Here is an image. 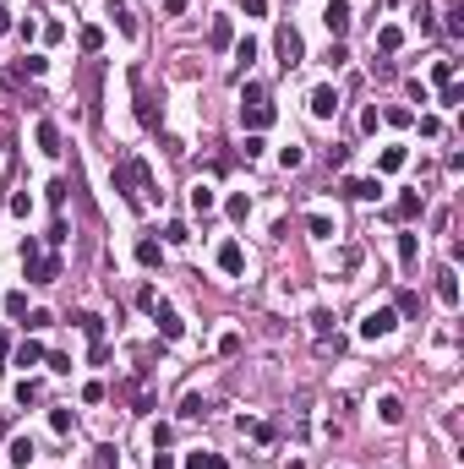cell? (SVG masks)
Segmentation results:
<instances>
[{
  "mask_svg": "<svg viewBox=\"0 0 464 469\" xmlns=\"http://www.w3.org/2000/svg\"><path fill=\"white\" fill-rule=\"evenodd\" d=\"M115 186L126 191L131 208H148V202H154V180H148V164H143V158H126V164L115 169Z\"/></svg>",
  "mask_w": 464,
  "mask_h": 469,
  "instance_id": "6da1fadb",
  "label": "cell"
},
{
  "mask_svg": "<svg viewBox=\"0 0 464 469\" xmlns=\"http://www.w3.org/2000/svg\"><path fill=\"white\" fill-rule=\"evenodd\" d=\"M399 327V312H388V306H372L366 312V322H361V338H388Z\"/></svg>",
  "mask_w": 464,
  "mask_h": 469,
  "instance_id": "7a4b0ae2",
  "label": "cell"
},
{
  "mask_svg": "<svg viewBox=\"0 0 464 469\" xmlns=\"http://www.w3.org/2000/svg\"><path fill=\"white\" fill-rule=\"evenodd\" d=\"M322 28H328L333 44H339V39L350 33V0H328V6H322Z\"/></svg>",
  "mask_w": 464,
  "mask_h": 469,
  "instance_id": "3957f363",
  "label": "cell"
},
{
  "mask_svg": "<svg viewBox=\"0 0 464 469\" xmlns=\"http://www.w3.org/2000/svg\"><path fill=\"white\" fill-rule=\"evenodd\" d=\"M28 284H55L61 279V257H28Z\"/></svg>",
  "mask_w": 464,
  "mask_h": 469,
  "instance_id": "277c9868",
  "label": "cell"
},
{
  "mask_svg": "<svg viewBox=\"0 0 464 469\" xmlns=\"http://www.w3.org/2000/svg\"><path fill=\"white\" fill-rule=\"evenodd\" d=\"M273 44H279V55H284V72H290V66H301L306 44H301V33H295V28H279V39H273Z\"/></svg>",
  "mask_w": 464,
  "mask_h": 469,
  "instance_id": "5b68a950",
  "label": "cell"
},
{
  "mask_svg": "<svg viewBox=\"0 0 464 469\" xmlns=\"http://www.w3.org/2000/svg\"><path fill=\"white\" fill-rule=\"evenodd\" d=\"M219 268H224L230 279L246 273V251H240V240H224V246H219Z\"/></svg>",
  "mask_w": 464,
  "mask_h": 469,
  "instance_id": "8992f818",
  "label": "cell"
},
{
  "mask_svg": "<svg viewBox=\"0 0 464 469\" xmlns=\"http://www.w3.org/2000/svg\"><path fill=\"white\" fill-rule=\"evenodd\" d=\"M421 208H426V197H421V191H399L393 219H399V224H410V219H421Z\"/></svg>",
  "mask_w": 464,
  "mask_h": 469,
  "instance_id": "52a82bcc",
  "label": "cell"
},
{
  "mask_svg": "<svg viewBox=\"0 0 464 469\" xmlns=\"http://www.w3.org/2000/svg\"><path fill=\"white\" fill-rule=\"evenodd\" d=\"M120 398H131V415H148V409H154V393L143 388V382H120Z\"/></svg>",
  "mask_w": 464,
  "mask_h": 469,
  "instance_id": "ba28073f",
  "label": "cell"
},
{
  "mask_svg": "<svg viewBox=\"0 0 464 469\" xmlns=\"http://www.w3.org/2000/svg\"><path fill=\"white\" fill-rule=\"evenodd\" d=\"M311 115H317V120L339 115V93H333V87H311Z\"/></svg>",
  "mask_w": 464,
  "mask_h": 469,
  "instance_id": "9c48e42d",
  "label": "cell"
},
{
  "mask_svg": "<svg viewBox=\"0 0 464 469\" xmlns=\"http://www.w3.org/2000/svg\"><path fill=\"white\" fill-rule=\"evenodd\" d=\"M437 301L443 306H459V273L454 268H437Z\"/></svg>",
  "mask_w": 464,
  "mask_h": 469,
  "instance_id": "30bf717a",
  "label": "cell"
},
{
  "mask_svg": "<svg viewBox=\"0 0 464 469\" xmlns=\"http://www.w3.org/2000/svg\"><path fill=\"white\" fill-rule=\"evenodd\" d=\"M240 120H246V131H268L273 126V104H251V109H240Z\"/></svg>",
  "mask_w": 464,
  "mask_h": 469,
  "instance_id": "8fae6325",
  "label": "cell"
},
{
  "mask_svg": "<svg viewBox=\"0 0 464 469\" xmlns=\"http://www.w3.org/2000/svg\"><path fill=\"white\" fill-rule=\"evenodd\" d=\"M104 6H109V17H115V28H120L126 39H137V17H131V6H126V0H104Z\"/></svg>",
  "mask_w": 464,
  "mask_h": 469,
  "instance_id": "7c38bea8",
  "label": "cell"
},
{
  "mask_svg": "<svg viewBox=\"0 0 464 469\" xmlns=\"http://www.w3.org/2000/svg\"><path fill=\"white\" fill-rule=\"evenodd\" d=\"M154 322H158V333H164V338H180V333H186V322L169 312V306H154Z\"/></svg>",
  "mask_w": 464,
  "mask_h": 469,
  "instance_id": "4fadbf2b",
  "label": "cell"
},
{
  "mask_svg": "<svg viewBox=\"0 0 464 469\" xmlns=\"http://www.w3.org/2000/svg\"><path fill=\"white\" fill-rule=\"evenodd\" d=\"M344 197H355V202H377L383 186H377V180H344Z\"/></svg>",
  "mask_w": 464,
  "mask_h": 469,
  "instance_id": "5bb4252c",
  "label": "cell"
},
{
  "mask_svg": "<svg viewBox=\"0 0 464 469\" xmlns=\"http://www.w3.org/2000/svg\"><path fill=\"white\" fill-rule=\"evenodd\" d=\"M33 137H39V148H44L50 158L61 153V126H55V120H39V131H33Z\"/></svg>",
  "mask_w": 464,
  "mask_h": 469,
  "instance_id": "9a60e30c",
  "label": "cell"
},
{
  "mask_svg": "<svg viewBox=\"0 0 464 469\" xmlns=\"http://www.w3.org/2000/svg\"><path fill=\"white\" fill-rule=\"evenodd\" d=\"M230 39H235L230 17H213V28H208V44H213V50H230Z\"/></svg>",
  "mask_w": 464,
  "mask_h": 469,
  "instance_id": "2e32d148",
  "label": "cell"
},
{
  "mask_svg": "<svg viewBox=\"0 0 464 469\" xmlns=\"http://www.w3.org/2000/svg\"><path fill=\"white\" fill-rule=\"evenodd\" d=\"M137 262H143V268H158V262H164V246L143 235V240H137Z\"/></svg>",
  "mask_w": 464,
  "mask_h": 469,
  "instance_id": "e0dca14e",
  "label": "cell"
},
{
  "mask_svg": "<svg viewBox=\"0 0 464 469\" xmlns=\"http://www.w3.org/2000/svg\"><path fill=\"white\" fill-rule=\"evenodd\" d=\"M377 415H383V426H399V420H404V404H399L393 393H383V398H377Z\"/></svg>",
  "mask_w": 464,
  "mask_h": 469,
  "instance_id": "ac0fdd59",
  "label": "cell"
},
{
  "mask_svg": "<svg viewBox=\"0 0 464 469\" xmlns=\"http://www.w3.org/2000/svg\"><path fill=\"white\" fill-rule=\"evenodd\" d=\"M213 208H219L213 186H191V213H213Z\"/></svg>",
  "mask_w": 464,
  "mask_h": 469,
  "instance_id": "d6986e66",
  "label": "cell"
},
{
  "mask_svg": "<svg viewBox=\"0 0 464 469\" xmlns=\"http://www.w3.org/2000/svg\"><path fill=\"white\" fill-rule=\"evenodd\" d=\"M77 327L87 333V338H93V344L104 338V316H98V312H82V316H77Z\"/></svg>",
  "mask_w": 464,
  "mask_h": 469,
  "instance_id": "ffe728a7",
  "label": "cell"
},
{
  "mask_svg": "<svg viewBox=\"0 0 464 469\" xmlns=\"http://www.w3.org/2000/svg\"><path fill=\"white\" fill-rule=\"evenodd\" d=\"M186 469H230V459H219V453H191Z\"/></svg>",
  "mask_w": 464,
  "mask_h": 469,
  "instance_id": "44dd1931",
  "label": "cell"
},
{
  "mask_svg": "<svg viewBox=\"0 0 464 469\" xmlns=\"http://www.w3.org/2000/svg\"><path fill=\"white\" fill-rule=\"evenodd\" d=\"M415 257H421V240H415V235L404 230V235H399V262H404V268H410V262H415Z\"/></svg>",
  "mask_w": 464,
  "mask_h": 469,
  "instance_id": "7402d4cb",
  "label": "cell"
},
{
  "mask_svg": "<svg viewBox=\"0 0 464 469\" xmlns=\"http://www.w3.org/2000/svg\"><path fill=\"white\" fill-rule=\"evenodd\" d=\"M306 230L317 235V240H333V219H328V213H311V219H306Z\"/></svg>",
  "mask_w": 464,
  "mask_h": 469,
  "instance_id": "603a6c76",
  "label": "cell"
},
{
  "mask_svg": "<svg viewBox=\"0 0 464 469\" xmlns=\"http://www.w3.org/2000/svg\"><path fill=\"white\" fill-rule=\"evenodd\" d=\"M39 360H44V344H33V338H28V344L17 349V366H39Z\"/></svg>",
  "mask_w": 464,
  "mask_h": 469,
  "instance_id": "cb8c5ba5",
  "label": "cell"
},
{
  "mask_svg": "<svg viewBox=\"0 0 464 469\" xmlns=\"http://www.w3.org/2000/svg\"><path fill=\"white\" fill-rule=\"evenodd\" d=\"M77 44L87 50V55H98V50H104V33H98V28H82V33H77Z\"/></svg>",
  "mask_w": 464,
  "mask_h": 469,
  "instance_id": "d4e9b609",
  "label": "cell"
},
{
  "mask_svg": "<svg viewBox=\"0 0 464 469\" xmlns=\"http://www.w3.org/2000/svg\"><path fill=\"white\" fill-rule=\"evenodd\" d=\"M415 22H421V33H432V28H437V11H432V0H421V6H415Z\"/></svg>",
  "mask_w": 464,
  "mask_h": 469,
  "instance_id": "484cf974",
  "label": "cell"
},
{
  "mask_svg": "<svg viewBox=\"0 0 464 469\" xmlns=\"http://www.w3.org/2000/svg\"><path fill=\"white\" fill-rule=\"evenodd\" d=\"M262 98H268L262 82H246V87H240V109H251V104H262Z\"/></svg>",
  "mask_w": 464,
  "mask_h": 469,
  "instance_id": "4316f807",
  "label": "cell"
},
{
  "mask_svg": "<svg viewBox=\"0 0 464 469\" xmlns=\"http://www.w3.org/2000/svg\"><path fill=\"white\" fill-rule=\"evenodd\" d=\"M180 415H186V420H197V415H208V398H197V393H186V404H180Z\"/></svg>",
  "mask_w": 464,
  "mask_h": 469,
  "instance_id": "83f0119b",
  "label": "cell"
},
{
  "mask_svg": "<svg viewBox=\"0 0 464 469\" xmlns=\"http://www.w3.org/2000/svg\"><path fill=\"white\" fill-rule=\"evenodd\" d=\"M377 44H383L388 55H393V50H399V44H404V33H399V28H377Z\"/></svg>",
  "mask_w": 464,
  "mask_h": 469,
  "instance_id": "f1b7e54d",
  "label": "cell"
},
{
  "mask_svg": "<svg viewBox=\"0 0 464 469\" xmlns=\"http://www.w3.org/2000/svg\"><path fill=\"white\" fill-rule=\"evenodd\" d=\"M235 61L251 66V61H257V39H240V44H235Z\"/></svg>",
  "mask_w": 464,
  "mask_h": 469,
  "instance_id": "f546056e",
  "label": "cell"
},
{
  "mask_svg": "<svg viewBox=\"0 0 464 469\" xmlns=\"http://www.w3.org/2000/svg\"><path fill=\"white\" fill-rule=\"evenodd\" d=\"M50 426H55V437H66L72 431V409H50Z\"/></svg>",
  "mask_w": 464,
  "mask_h": 469,
  "instance_id": "4dcf8cb0",
  "label": "cell"
},
{
  "mask_svg": "<svg viewBox=\"0 0 464 469\" xmlns=\"http://www.w3.org/2000/svg\"><path fill=\"white\" fill-rule=\"evenodd\" d=\"M28 459H33V442L17 437V442H11V464H28Z\"/></svg>",
  "mask_w": 464,
  "mask_h": 469,
  "instance_id": "1f68e13d",
  "label": "cell"
},
{
  "mask_svg": "<svg viewBox=\"0 0 464 469\" xmlns=\"http://www.w3.org/2000/svg\"><path fill=\"white\" fill-rule=\"evenodd\" d=\"M464 104V87H454V82H443V109H459Z\"/></svg>",
  "mask_w": 464,
  "mask_h": 469,
  "instance_id": "d6a6232c",
  "label": "cell"
},
{
  "mask_svg": "<svg viewBox=\"0 0 464 469\" xmlns=\"http://www.w3.org/2000/svg\"><path fill=\"white\" fill-rule=\"evenodd\" d=\"M6 316H28V295H22V290L6 295Z\"/></svg>",
  "mask_w": 464,
  "mask_h": 469,
  "instance_id": "836d02e7",
  "label": "cell"
},
{
  "mask_svg": "<svg viewBox=\"0 0 464 469\" xmlns=\"http://www.w3.org/2000/svg\"><path fill=\"white\" fill-rule=\"evenodd\" d=\"M399 316H421V295L404 290V295H399Z\"/></svg>",
  "mask_w": 464,
  "mask_h": 469,
  "instance_id": "e575fe53",
  "label": "cell"
},
{
  "mask_svg": "<svg viewBox=\"0 0 464 469\" xmlns=\"http://www.w3.org/2000/svg\"><path fill=\"white\" fill-rule=\"evenodd\" d=\"M279 164H284V169H301V164H306V153H301V148H295V142H290V148H284V153H279Z\"/></svg>",
  "mask_w": 464,
  "mask_h": 469,
  "instance_id": "d590c367",
  "label": "cell"
},
{
  "mask_svg": "<svg viewBox=\"0 0 464 469\" xmlns=\"http://www.w3.org/2000/svg\"><path fill=\"white\" fill-rule=\"evenodd\" d=\"M322 61H328V66H333V72H339V66H344V61H350V50H344V44H328V55H322Z\"/></svg>",
  "mask_w": 464,
  "mask_h": 469,
  "instance_id": "8d00e7d4",
  "label": "cell"
},
{
  "mask_svg": "<svg viewBox=\"0 0 464 469\" xmlns=\"http://www.w3.org/2000/svg\"><path fill=\"white\" fill-rule=\"evenodd\" d=\"M377 126H383V109H377V104H372V109H361V131H377Z\"/></svg>",
  "mask_w": 464,
  "mask_h": 469,
  "instance_id": "74e56055",
  "label": "cell"
},
{
  "mask_svg": "<svg viewBox=\"0 0 464 469\" xmlns=\"http://www.w3.org/2000/svg\"><path fill=\"white\" fill-rule=\"evenodd\" d=\"M339 268H344V273L361 268V246H344V251H339Z\"/></svg>",
  "mask_w": 464,
  "mask_h": 469,
  "instance_id": "f35d334b",
  "label": "cell"
},
{
  "mask_svg": "<svg viewBox=\"0 0 464 469\" xmlns=\"http://www.w3.org/2000/svg\"><path fill=\"white\" fill-rule=\"evenodd\" d=\"M33 398H39V382H28V377H22V382H17V404H33Z\"/></svg>",
  "mask_w": 464,
  "mask_h": 469,
  "instance_id": "ab89813d",
  "label": "cell"
},
{
  "mask_svg": "<svg viewBox=\"0 0 464 469\" xmlns=\"http://www.w3.org/2000/svg\"><path fill=\"white\" fill-rule=\"evenodd\" d=\"M164 240H169V246H186V240H191V230H186V224H169V230H164Z\"/></svg>",
  "mask_w": 464,
  "mask_h": 469,
  "instance_id": "60d3db41",
  "label": "cell"
},
{
  "mask_svg": "<svg viewBox=\"0 0 464 469\" xmlns=\"http://www.w3.org/2000/svg\"><path fill=\"white\" fill-rule=\"evenodd\" d=\"M44 66H50L44 55H28V61H22V72H28V77H44Z\"/></svg>",
  "mask_w": 464,
  "mask_h": 469,
  "instance_id": "b9f144b4",
  "label": "cell"
},
{
  "mask_svg": "<svg viewBox=\"0 0 464 469\" xmlns=\"http://www.w3.org/2000/svg\"><path fill=\"white\" fill-rule=\"evenodd\" d=\"M311 327H317V333L328 338V333H333V312H317V316H311Z\"/></svg>",
  "mask_w": 464,
  "mask_h": 469,
  "instance_id": "7bdbcfd3",
  "label": "cell"
},
{
  "mask_svg": "<svg viewBox=\"0 0 464 469\" xmlns=\"http://www.w3.org/2000/svg\"><path fill=\"white\" fill-rule=\"evenodd\" d=\"M251 213V197H230V219H246Z\"/></svg>",
  "mask_w": 464,
  "mask_h": 469,
  "instance_id": "ee69618b",
  "label": "cell"
},
{
  "mask_svg": "<svg viewBox=\"0 0 464 469\" xmlns=\"http://www.w3.org/2000/svg\"><path fill=\"white\" fill-rule=\"evenodd\" d=\"M219 355H240V333H224L219 338Z\"/></svg>",
  "mask_w": 464,
  "mask_h": 469,
  "instance_id": "f6af8a7d",
  "label": "cell"
},
{
  "mask_svg": "<svg viewBox=\"0 0 464 469\" xmlns=\"http://www.w3.org/2000/svg\"><path fill=\"white\" fill-rule=\"evenodd\" d=\"M448 33H454V39L464 33V6H454V11H448Z\"/></svg>",
  "mask_w": 464,
  "mask_h": 469,
  "instance_id": "bcb514c9",
  "label": "cell"
},
{
  "mask_svg": "<svg viewBox=\"0 0 464 469\" xmlns=\"http://www.w3.org/2000/svg\"><path fill=\"white\" fill-rule=\"evenodd\" d=\"M383 169H404V148H388V153H383Z\"/></svg>",
  "mask_w": 464,
  "mask_h": 469,
  "instance_id": "7dc6e473",
  "label": "cell"
},
{
  "mask_svg": "<svg viewBox=\"0 0 464 469\" xmlns=\"http://www.w3.org/2000/svg\"><path fill=\"white\" fill-rule=\"evenodd\" d=\"M268 11V0H246V17H262Z\"/></svg>",
  "mask_w": 464,
  "mask_h": 469,
  "instance_id": "c3c4849f",
  "label": "cell"
},
{
  "mask_svg": "<svg viewBox=\"0 0 464 469\" xmlns=\"http://www.w3.org/2000/svg\"><path fill=\"white\" fill-rule=\"evenodd\" d=\"M186 6H191V0H164V11H169V17H180Z\"/></svg>",
  "mask_w": 464,
  "mask_h": 469,
  "instance_id": "681fc988",
  "label": "cell"
},
{
  "mask_svg": "<svg viewBox=\"0 0 464 469\" xmlns=\"http://www.w3.org/2000/svg\"><path fill=\"white\" fill-rule=\"evenodd\" d=\"M154 469H175V459H169V453H158V459H154Z\"/></svg>",
  "mask_w": 464,
  "mask_h": 469,
  "instance_id": "f907efd6",
  "label": "cell"
},
{
  "mask_svg": "<svg viewBox=\"0 0 464 469\" xmlns=\"http://www.w3.org/2000/svg\"><path fill=\"white\" fill-rule=\"evenodd\" d=\"M0 33H11V11L6 6H0Z\"/></svg>",
  "mask_w": 464,
  "mask_h": 469,
  "instance_id": "816d5d0a",
  "label": "cell"
},
{
  "mask_svg": "<svg viewBox=\"0 0 464 469\" xmlns=\"http://www.w3.org/2000/svg\"><path fill=\"white\" fill-rule=\"evenodd\" d=\"M6 355H11V338H6V327H0V360H6Z\"/></svg>",
  "mask_w": 464,
  "mask_h": 469,
  "instance_id": "f5cc1de1",
  "label": "cell"
},
{
  "mask_svg": "<svg viewBox=\"0 0 464 469\" xmlns=\"http://www.w3.org/2000/svg\"><path fill=\"white\" fill-rule=\"evenodd\" d=\"M6 426H11V415H0V437H6Z\"/></svg>",
  "mask_w": 464,
  "mask_h": 469,
  "instance_id": "db71d44e",
  "label": "cell"
}]
</instances>
